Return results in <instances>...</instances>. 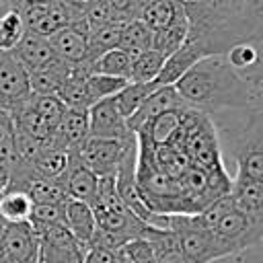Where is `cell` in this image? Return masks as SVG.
I'll return each mask as SVG.
<instances>
[{
	"mask_svg": "<svg viewBox=\"0 0 263 263\" xmlns=\"http://www.w3.org/2000/svg\"><path fill=\"white\" fill-rule=\"evenodd\" d=\"M228 195L238 210L263 220V181L232 179Z\"/></svg>",
	"mask_w": 263,
	"mask_h": 263,
	"instance_id": "16",
	"label": "cell"
},
{
	"mask_svg": "<svg viewBox=\"0 0 263 263\" xmlns=\"http://www.w3.org/2000/svg\"><path fill=\"white\" fill-rule=\"evenodd\" d=\"M129 80L123 78H115V76H105V74H88L86 76V92H88V101L90 107L103 99H111L115 97Z\"/></svg>",
	"mask_w": 263,
	"mask_h": 263,
	"instance_id": "29",
	"label": "cell"
},
{
	"mask_svg": "<svg viewBox=\"0 0 263 263\" xmlns=\"http://www.w3.org/2000/svg\"><path fill=\"white\" fill-rule=\"evenodd\" d=\"M140 2H142V4H146V2H148V0H140Z\"/></svg>",
	"mask_w": 263,
	"mask_h": 263,
	"instance_id": "45",
	"label": "cell"
},
{
	"mask_svg": "<svg viewBox=\"0 0 263 263\" xmlns=\"http://www.w3.org/2000/svg\"><path fill=\"white\" fill-rule=\"evenodd\" d=\"M154 43V33L140 21H127L121 25V37H119V47L125 51H148L152 49Z\"/></svg>",
	"mask_w": 263,
	"mask_h": 263,
	"instance_id": "27",
	"label": "cell"
},
{
	"mask_svg": "<svg viewBox=\"0 0 263 263\" xmlns=\"http://www.w3.org/2000/svg\"><path fill=\"white\" fill-rule=\"evenodd\" d=\"M8 179H10V164L6 160L0 158V193L6 191L8 187Z\"/></svg>",
	"mask_w": 263,
	"mask_h": 263,
	"instance_id": "40",
	"label": "cell"
},
{
	"mask_svg": "<svg viewBox=\"0 0 263 263\" xmlns=\"http://www.w3.org/2000/svg\"><path fill=\"white\" fill-rule=\"evenodd\" d=\"M90 74H105V76H115V78H123L129 80V72H132V58L125 49L115 47L103 55H99L95 62H90L88 66Z\"/></svg>",
	"mask_w": 263,
	"mask_h": 263,
	"instance_id": "21",
	"label": "cell"
},
{
	"mask_svg": "<svg viewBox=\"0 0 263 263\" xmlns=\"http://www.w3.org/2000/svg\"><path fill=\"white\" fill-rule=\"evenodd\" d=\"M88 138V109H68L62 115L47 148L70 152Z\"/></svg>",
	"mask_w": 263,
	"mask_h": 263,
	"instance_id": "11",
	"label": "cell"
},
{
	"mask_svg": "<svg viewBox=\"0 0 263 263\" xmlns=\"http://www.w3.org/2000/svg\"><path fill=\"white\" fill-rule=\"evenodd\" d=\"M187 109V107H185ZM185 109H177V111H166L158 117H154L152 121H148L144 127H140L136 134L144 136L150 144L154 146H162L171 140V136L179 129L181 125V119H183V111Z\"/></svg>",
	"mask_w": 263,
	"mask_h": 263,
	"instance_id": "20",
	"label": "cell"
},
{
	"mask_svg": "<svg viewBox=\"0 0 263 263\" xmlns=\"http://www.w3.org/2000/svg\"><path fill=\"white\" fill-rule=\"evenodd\" d=\"M82 23H84L86 31L92 33V31H97V29H101V27H105V25L117 23V21H115V14H113L109 2H107V0H97V2L82 14Z\"/></svg>",
	"mask_w": 263,
	"mask_h": 263,
	"instance_id": "34",
	"label": "cell"
},
{
	"mask_svg": "<svg viewBox=\"0 0 263 263\" xmlns=\"http://www.w3.org/2000/svg\"><path fill=\"white\" fill-rule=\"evenodd\" d=\"M12 138H14V121L12 115L4 109H0V158L10 164L14 150H12Z\"/></svg>",
	"mask_w": 263,
	"mask_h": 263,
	"instance_id": "35",
	"label": "cell"
},
{
	"mask_svg": "<svg viewBox=\"0 0 263 263\" xmlns=\"http://www.w3.org/2000/svg\"><path fill=\"white\" fill-rule=\"evenodd\" d=\"M27 105L43 119L47 121L53 129L58 127L62 115L66 113V105L55 97V95H31L27 99Z\"/></svg>",
	"mask_w": 263,
	"mask_h": 263,
	"instance_id": "31",
	"label": "cell"
},
{
	"mask_svg": "<svg viewBox=\"0 0 263 263\" xmlns=\"http://www.w3.org/2000/svg\"><path fill=\"white\" fill-rule=\"evenodd\" d=\"M164 228H168L183 255L189 263H212L222 259L212 232L199 222L197 214H173L164 218Z\"/></svg>",
	"mask_w": 263,
	"mask_h": 263,
	"instance_id": "4",
	"label": "cell"
},
{
	"mask_svg": "<svg viewBox=\"0 0 263 263\" xmlns=\"http://www.w3.org/2000/svg\"><path fill=\"white\" fill-rule=\"evenodd\" d=\"M185 39H187V18H185V8H183V12L164 31L154 33L152 49L158 51V53H162L164 58H168L171 53H175L177 49L183 47Z\"/></svg>",
	"mask_w": 263,
	"mask_h": 263,
	"instance_id": "25",
	"label": "cell"
},
{
	"mask_svg": "<svg viewBox=\"0 0 263 263\" xmlns=\"http://www.w3.org/2000/svg\"><path fill=\"white\" fill-rule=\"evenodd\" d=\"M29 74V86L31 95H58L66 78L72 74V66L62 60H51L49 64L27 72Z\"/></svg>",
	"mask_w": 263,
	"mask_h": 263,
	"instance_id": "14",
	"label": "cell"
},
{
	"mask_svg": "<svg viewBox=\"0 0 263 263\" xmlns=\"http://www.w3.org/2000/svg\"><path fill=\"white\" fill-rule=\"evenodd\" d=\"M183 103L203 115L226 109H249L253 90L249 80L228 64L226 55H210L195 62L175 84Z\"/></svg>",
	"mask_w": 263,
	"mask_h": 263,
	"instance_id": "1",
	"label": "cell"
},
{
	"mask_svg": "<svg viewBox=\"0 0 263 263\" xmlns=\"http://www.w3.org/2000/svg\"><path fill=\"white\" fill-rule=\"evenodd\" d=\"M49 45L53 49V55L66 64H70L72 68L74 66H80L86 62V35L82 31H78L76 27H66V29H60L58 33H53L49 39Z\"/></svg>",
	"mask_w": 263,
	"mask_h": 263,
	"instance_id": "13",
	"label": "cell"
},
{
	"mask_svg": "<svg viewBox=\"0 0 263 263\" xmlns=\"http://www.w3.org/2000/svg\"><path fill=\"white\" fill-rule=\"evenodd\" d=\"M129 134L134 132L127 129V123L117 111L113 97L103 99L88 109V136L107 138V140H123Z\"/></svg>",
	"mask_w": 263,
	"mask_h": 263,
	"instance_id": "9",
	"label": "cell"
},
{
	"mask_svg": "<svg viewBox=\"0 0 263 263\" xmlns=\"http://www.w3.org/2000/svg\"><path fill=\"white\" fill-rule=\"evenodd\" d=\"M66 228L72 232V236L78 240V245L88 247L95 230H97V220L92 214V208L88 203L68 199L66 201Z\"/></svg>",
	"mask_w": 263,
	"mask_h": 263,
	"instance_id": "15",
	"label": "cell"
},
{
	"mask_svg": "<svg viewBox=\"0 0 263 263\" xmlns=\"http://www.w3.org/2000/svg\"><path fill=\"white\" fill-rule=\"evenodd\" d=\"M156 88H158L156 82H127L113 97V103H115L117 111L121 113V117L123 119H129L140 109V105L148 99V95L154 92Z\"/></svg>",
	"mask_w": 263,
	"mask_h": 263,
	"instance_id": "22",
	"label": "cell"
},
{
	"mask_svg": "<svg viewBox=\"0 0 263 263\" xmlns=\"http://www.w3.org/2000/svg\"><path fill=\"white\" fill-rule=\"evenodd\" d=\"M10 55L27 70H37L45 64H49L51 60H55L53 49L47 41V37H41L33 31H25V35L21 37V41L16 43V47L10 51Z\"/></svg>",
	"mask_w": 263,
	"mask_h": 263,
	"instance_id": "12",
	"label": "cell"
},
{
	"mask_svg": "<svg viewBox=\"0 0 263 263\" xmlns=\"http://www.w3.org/2000/svg\"><path fill=\"white\" fill-rule=\"evenodd\" d=\"M0 263H4V259H2V247H0Z\"/></svg>",
	"mask_w": 263,
	"mask_h": 263,
	"instance_id": "44",
	"label": "cell"
},
{
	"mask_svg": "<svg viewBox=\"0 0 263 263\" xmlns=\"http://www.w3.org/2000/svg\"><path fill=\"white\" fill-rule=\"evenodd\" d=\"M123 253L134 261V263H156L152 245L146 238H136L123 247Z\"/></svg>",
	"mask_w": 263,
	"mask_h": 263,
	"instance_id": "37",
	"label": "cell"
},
{
	"mask_svg": "<svg viewBox=\"0 0 263 263\" xmlns=\"http://www.w3.org/2000/svg\"><path fill=\"white\" fill-rule=\"evenodd\" d=\"M201 58H199V53L193 49V47H189V45H185L183 43V47L181 49H177L175 53H171L166 60H164V66H162V70H160V74L156 76V84L158 86H173V84H177V80L195 64V62H199Z\"/></svg>",
	"mask_w": 263,
	"mask_h": 263,
	"instance_id": "19",
	"label": "cell"
},
{
	"mask_svg": "<svg viewBox=\"0 0 263 263\" xmlns=\"http://www.w3.org/2000/svg\"><path fill=\"white\" fill-rule=\"evenodd\" d=\"M60 185L64 187L68 199H76V201L92 205L95 199H97L99 177L82 164V160L78 158L76 150H70L68 152V168L64 173Z\"/></svg>",
	"mask_w": 263,
	"mask_h": 263,
	"instance_id": "8",
	"label": "cell"
},
{
	"mask_svg": "<svg viewBox=\"0 0 263 263\" xmlns=\"http://www.w3.org/2000/svg\"><path fill=\"white\" fill-rule=\"evenodd\" d=\"M82 263H117V251H109L103 247H86Z\"/></svg>",
	"mask_w": 263,
	"mask_h": 263,
	"instance_id": "38",
	"label": "cell"
},
{
	"mask_svg": "<svg viewBox=\"0 0 263 263\" xmlns=\"http://www.w3.org/2000/svg\"><path fill=\"white\" fill-rule=\"evenodd\" d=\"M33 203H64L68 199L64 187L58 181H47V179H35L27 191H25Z\"/></svg>",
	"mask_w": 263,
	"mask_h": 263,
	"instance_id": "32",
	"label": "cell"
},
{
	"mask_svg": "<svg viewBox=\"0 0 263 263\" xmlns=\"http://www.w3.org/2000/svg\"><path fill=\"white\" fill-rule=\"evenodd\" d=\"M226 60L232 68L240 70V68H251L257 64L259 60V53L257 49L253 47V43H238L234 47H230V51L226 53Z\"/></svg>",
	"mask_w": 263,
	"mask_h": 263,
	"instance_id": "36",
	"label": "cell"
},
{
	"mask_svg": "<svg viewBox=\"0 0 263 263\" xmlns=\"http://www.w3.org/2000/svg\"><path fill=\"white\" fill-rule=\"evenodd\" d=\"M183 12V0H148L140 12V21L152 31H164Z\"/></svg>",
	"mask_w": 263,
	"mask_h": 263,
	"instance_id": "17",
	"label": "cell"
},
{
	"mask_svg": "<svg viewBox=\"0 0 263 263\" xmlns=\"http://www.w3.org/2000/svg\"><path fill=\"white\" fill-rule=\"evenodd\" d=\"M66 201L64 203H33L29 222L31 224H64L66 226Z\"/></svg>",
	"mask_w": 263,
	"mask_h": 263,
	"instance_id": "33",
	"label": "cell"
},
{
	"mask_svg": "<svg viewBox=\"0 0 263 263\" xmlns=\"http://www.w3.org/2000/svg\"><path fill=\"white\" fill-rule=\"evenodd\" d=\"M230 152L236 164L234 179L263 181V113L251 111L232 134Z\"/></svg>",
	"mask_w": 263,
	"mask_h": 263,
	"instance_id": "3",
	"label": "cell"
},
{
	"mask_svg": "<svg viewBox=\"0 0 263 263\" xmlns=\"http://www.w3.org/2000/svg\"><path fill=\"white\" fill-rule=\"evenodd\" d=\"M136 134H129L123 140H107V138H92L88 136L76 150L82 164L92 171L97 177H113L117 173V166L123 158V152L129 144V140Z\"/></svg>",
	"mask_w": 263,
	"mask_h": 263,
	"instance_id": "5",
	"label": "cell"
},
{
	"mask_svg": "<svg viewBox=\"0 0 263 263\" xmlns=\"http://www.w3.org/2000/svg\"><path fill=\"white\" fill-rule=\"evenodd\" d=\"M10 2H12V10H18V8L23 6V2H25V0H10Z\"/></svg>",
	"mask_w": 263,
	"mask_h": 263,
	"instance_id": "42",
	"label": "cell"
},
{
	"mask_svg": "<svg viewBox=\"0 0 263 263\" xmlns=\"http://www.w3.org/2000/svg\"><path fill=\"white\" fill-rule=\"evenodd\" d=\"M31 97L27 70L10 55L0 53V109L12 113Z\"/></svg>",
	"mask_w": 263,
	"mask_h": 263,
	"instance_id": "7",
	"label": "cell"
},
{
	"mask_svg": "<svg viewBox=\"0 0 263 263\" xmlns=\"http://www.w3.org/2000/svg\"><path fill=\"white\" fill-rule=\"evenodd\" d=\"M249 2H255V4H261L263 0H249Z\"/></svg>",
	"mask_w": 263,
	"mask_h": 263,
	"instance_id": "43",
	"label": "cell"
},
{
	"mask_svg": "<svg viewBox=\"0 0 263 263\" xmlns=\"http://www.w3.org/2000/svg\"><path fill=\"white\" fill-rule=\"evenodd\" d=\"M31 166L37 177L60 183L68 168V152L55 150V148H43L37 154V158L31 162Z\"/></svg>",
	"mask_w": 263,
	"mask_h": 263,
	"instance_id": "26",
	"label": "cell"
},
{
	"mask_svg": "<svg viewBox=\"0 0 263 263\" xmlns=\"http://www.w3.org/2000/svg\"><path fill=\"white\" fill-rule=\"evenodd\" d=\"M62 2H64V4L70 8V12L80 21V18H82V14H84V12H86V10H88L97 0H62Z\"/></svg>",
	"mask_w": 263,
	"mask_h": 263,
	"instance_id": "39",
	"label": "cell"
},
{
	"mask_svg": "<svg viewBox=\"0 0 263 263\" xmlns=\"http://www.w3.org/2000/svg\"><path fill=\"white\" fill-rule=\"evenodd\" d=\"M33 210V201L25 191L6 189L0 193V216L6 224L29 222Z\"/></svg>",
	"mask_w": 263,
	"mask_h": 263,
	"instance_id": "23",
	"label": "cell"
},
{
	"mask_svg": "<svg viewBox=\"0 0 263 263\" xmlns=\"http://www.w3.org/2000/svg\"><path fill=\"white\" fill-rule=\"evenodd\" d=\"M144 238L152 245L154 259L156 263H189L183 251L179 249V242L175 234L168 228H158V226H148Z\"/></svg>",
	"mask_w": 263,
	"mask_h": 263,
	"instance_id": "18",
	"label": "cell"
},
{
	"mask_svg": "<svg viewBox=\"0 0 263 263\" xmlns=\"http://www.w3.org/2000/svg\"><path fill=\"white\" fill-rule=\"evenodd\" d=\"M0 247L4 263H39V236L31 222L6 224Z\"/></svg>",
	"mask_w": 263,
	"mask_h": 263,
	"instance_id": "6",
	"label": "cell"
},
{
	"mask_svg": "<svg viewBox=\"0 0 263 263\" xmlns=\"http://www.w3.org/2000/svg\"><path fill=\"white\" fill-rule=\"evenodd\" d=\"M164 55L148 49L142 55H138L132 62V72H129V82H154L156 76L160 74L162 66H164Z\"/></svg>",
	"mask_w": 263,
	"mask_h": 263,
	"instance_id": "28",
	"label": "cell"
},
{
	"mask_svg": "<svg viewBox=\"0 0 263 263\" xmlns=\"http://www.w3.org/2000/svg\"><path fill=\"white\" fill-rule=\"evenodd\" d=\"M25 23L16 10L0 14V53H10L25 35Z\"/></svg>",
	"mask_w": 263,
	"mask_h": 263,
	"instance_id": "30",
	"label": "cell"
},
{
	"mask_svg": "<svg viewBox=\"0 0 263 263\" xmlns=\"http://www.w3.org/2000/svg\"><path fill=\"white\" fill-rule=\"evenodd\" d=\"M121 25L123 23H111V25H105L92 33H88L86 37V62L84 66H88L90 62H95L99 55L119 47V37H121Z\"/></svg>",
	"mask_w": 263,
	"mask_h": 263,
	"instance_id": "24",
	"label": "cell"
},
{
	"mask_svg": "<svg viewBox=\"0 0 263 263\" xmlns=\"http://www.w3.org/2000/svg\"><path fill=\"white\" fill-rule=\"evenodd\" d=\"M51 2H55V0H25L23 6H25V4H51ZM23 6H21V8H23Z\"/></svg>",
	"mask_w": 263,
	"mask_h": 263,
	"instance_id": "41",
	"label": "cell"
},
{
	"mask_svg": "<svg viewBox=\"0 0 263 263\" xmlns=\"http://www.w3.org/2000/svg\"><path fill=\"white\" fill-rule=\"evenodd\" d=\"M208 230L212 232L222 259L240 255L263 240V220L238 210L232 199L222 216Z\"/></svg>",
	"mask_w": 263,
	"mask_h": 263,
	"instance_id": "2",
	"label": "cell"
},
{
	"mask_svg": "<svg viewBox=\"0 0 263 263\" xmlns=\"http://www.w3.org/2000/svg\"><path fill=\"white\" fill-rule=\"evenodd\" d=\"M185 107L187 105L183 103L175 84L173 86H158L154 92L148 95V99L140 105V109L129 119H125V123H127V129L136 134L140 127H144L154 117H158L166 111H177V109H185Z\"/></svg>",
	"mask_w": 263,
	"mask_h": 263,
	"instance_id": "10",
	"label": "cell"
}]
</instances>
